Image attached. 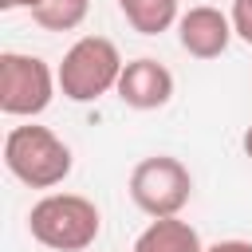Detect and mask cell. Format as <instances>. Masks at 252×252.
I'll list each match as a JSON object with an SVG mask.
<instances>
[{
    "label": "cell",
    "mask_w": 252,
    "mask_h": 252,
    "mask_svg": "<svg viewBox=\"0 0 252 252\" xmlns=\"http://www.w3.org/2000/svg\"><path fill=\"white\" fill-rule=\"evenodd\" d=\"M28 232L51 252H87L102 232V213L83 193H43L28 209Z\"/></svg>",
    "instance_id": "6da1fadb"
},
{
    "label": "cell",
    "mask_w": 252,
    "mask_h": 252,
    "mask_svg": "<svg viewBox=\"0 0 252 252\" xmlns=\"http://www.w3.org/2000/svg\"><path fill=\"white\" fill-rule=\"evenodd\" d=\"M71 146L47 126H12L4 138V169L28 189H55L71 177Z\"/></svg>",
    "instance_id": "7a4b0ae2"
},
{
    "label": "cell",
    "mask_w": 252,
    "mask_h": 252,
    "mask_svg": "<svg viewBox=\"0 0 252 252\" xmlns=\"http://www.w3.org/2000/svg\"><path fill=\"white\" fill-rule=\"evenodd\" d=\"M122 55L114 47V39L106 35H83L63 51V63L55 67L59 75V94L71 102H94L106 91L118 87L122 75Z\"/></svg>",
    "instance_id": "3957f363"
},
{
    "label": "cell",
    "mask_w": 252,
    "mask_h": 252,
    "mask_svg": "<svg viewBox=\"0 0 252 252\" xmlns=\"http://www.w3.org/2000/svg\"><path fill=\"white\" fill-rule=\"evenodd\" d=\"M126 193H130V201H134L150 220H154V217H181V209H185L189 197H193V173L185 169L181 158L154 154V158H142V161L130 169Z\"/></svg>",
    "instance_id": "277c9868"
},
{
    "label": "cell",
    "mask_w": 252,
    "mask_h": 252,
    "mask_svg": "<svg viewBox=\"0 0 252 252\" xmlns=\"http://www.w3.org/2000/svg\"><path fill=\"white\" fill-rule=\"evenodd\" d=\"M59 91V75L47 67V59L28 51H4L0 55V110L12 118H35L51 106Z\"/></svg>",
    "instance_id": "5b68a950"
},
{
    "label": "cell",
    "mask_w": 252,
    "mask_h": 252,
    "mask_svg": "<svg viewBox=\"0 0 252 252\" xmlns=\"http://www.w3.org/2000/svg\"><path fill=\"white\" fill-rule=\"evenodd\" d=\"M232 16H224L213 4H197L189 12H181L177 20V43L181 51H189L193 59H217L228 51L232 43Z\"/></svg>",
    "instance_id": "8992f818"
},
{
    "label": "cell",
    "mask_w": 252,
    "mask_h": 252,
    "mask_svg": "<svg viewBox=\"0 0 252 252\" xmlns=\"http://www.w3.org/2000/svg\"><path fill=\"white\" fill-rule=\"evenodd\" d=\"M114 94L130 106V110H161L169 98H173V71L150 55L142 59H130L118 75V87Z\"/></svg>",
    "instance_id": "52a82bcc"
},
{
    "label": "cell",
    "mask_w": 252,
    "mask_h": 252,
    "mask_svg": "<svg viewBox=\"0 0 252 252\" xmlns=\"http://www.w3.org/2000/svg\"><path fill=\"white\" fill-rule=\"evenodd\" d=\"M134 252H205V244H201V232L189 220H181V217H154L138 232Z\"/></svg>",
    "instance_id": "ba28073f"
},
{
    "label": "cell",
    "mask_w": 252,
    "mask_h": 252,
    "mask_svg": "<svg viewBox=\"0 0 252 252\" xmlns=\"http://www.w3.org/2000/svg\"><path fill=\"white\" fill-rule=\"evenodd\" d=\"M118 12L138 35H161L181 20L177 0H118Z\"/></svg>",
    "instance_id": "9c48e42d"
},
{
    "label": "cell",
    "mask_w": 252,
    "mask_h": 252,
    "mask_svg": "<svg viewBox=\"0 0 252 252\" xmlns=\"http://www.w3.org/2000/svg\"><path fill=\"white\" fill-rule=\"evenodd\" d=\"M91 12V0H43L32 20L43 28V32H75Z\"/></svg>",
    "instance_id": "30bf717a"
},
{
    "label": "cell",
    "mask_w": 252,
    "mask_h": 252,
    "mask_svg": "<svg viewBox=\"0 0 252 252\" xmlns=\"http://www.w3.org/2000/svg\"><path fill=\"white\" fill-rule=\"evenodd\" d=\"M232 32L244 39V43H252V0H232Z\"/></svg>",
    "instance_id": "8fae6325"
},
{
    "label": "cell",
    "mask_w": 252,
    "mask_h": 252,
    "mask_svg": "<svg viewBox=\"0 0 252 252\" xmlns=\"http://www.w3.org/2000/svg\"><path fill=\"white\" fill-rule=\"evenodd\" d=\"M205 252H252V244H248V240H217V244H209Z\"/></svg>",
    "instance_id": "7c38bea8"
},
{
    "label": "cell",
    "mask_w": 252,
    "mask_h": 252,
    "mask_svg": "<svg viewBox=\"0 0 252 252\" xmlns=\"http://www.w3.org/2000/svg\"><path fill=\"white\" fill-rule=\"evenodd\" d=\"M43 0H0V8H8V12H16V8H24V12H35Z\"/></svg>",
    "instance_id": "4fadbf2b"
},
{
    "label": "cell",
    "mask_w": 252,
    "mask_h": 252,
    "mask_svg": "<svg viewBox=\"0 0 252 252\" xmlns=\"http://www.w3.org/2000/svg\"><path fill=\"white\" fill-rule=\"evenodd\" d=\"M240 146H244V158H248V161H252V126H248V130H244V138H240Z\"/></svg>",
    "instance_id": "5bb4252c"
}]
</instances>
